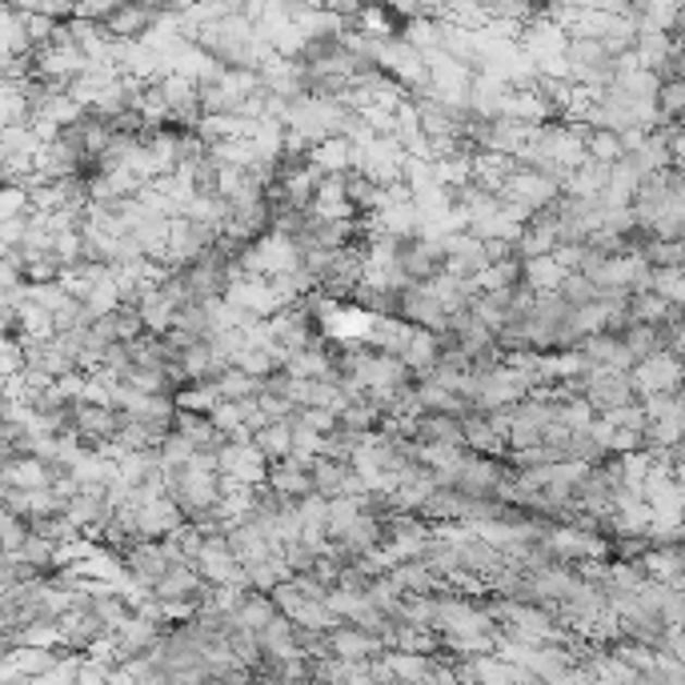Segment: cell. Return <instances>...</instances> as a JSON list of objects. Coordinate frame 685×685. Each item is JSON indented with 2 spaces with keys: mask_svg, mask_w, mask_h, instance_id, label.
<instances>
[{
  "mask_svg": "<svg viewBox=\"0 0 685 685\" xmlns=\"http://www.w3.org/2000/svg\"><path fill=\"white\" fill-rule=\"evenodd\" d=\"M558 293H561L565 301H570L574 309H582V305H589V301H598V297H601V285L594 281V277H586V273H577V269H570V273H565V281L558 285Z\"/></svg>",
  "mask_w": 685,
  "mask_h": 685,
  "instance_id": "obj_27",
  "label": "cell"
},
{
  "mask_svg": "<svg viewBox=\"0 0 685 685\" xmlns=\"http://www.w3.org/2000/svg\"><path fill=\"white\" fill-rule=\"evenodd\" d=\"M329 646H333L337 658H350V661H369L377 658V653H386V641L377 634H369L365 625L357 622H341L329 629Z\"/></svg>",
  "mask_w": 685,
  "mask_h": 685,
  "instance_id": "obj_9",
  "label": "cell"
},
{
  "mask_svg": "<svg viewBox=\"0 0 685 685\" xmlns=\"http://www.w3.org/2000/svg\"><path fill=\"white\" fill-rule=\"evenodd\" d=\"M658 112L665 117V121H682L685 117V81L682 76H661L658 85Z\"/></svg>",
  "mask_w": 685,
  "mask_h": 685,
  "instance_id": "obj_25",
  "label": "cell"
},
{
  "mask_svg": "<svg viewBox=\"0 0 685 685\" xmlns=\"http://www.w3.org/2000/svg\"><path fill=\"white\" fill-rule=\"evenodd\" d=\"M565 265L553 257V253H546V257H529L525 261V285H534L537 293H546V289H558L561 281H565Z\"/></svg>",
  "mask_w": 685,
  "mask_h": 685,
  "instance_id": "obj_21",
  "label": "cell"
},
{
  "mask_svg": "<svg viewBox=\"0 0 685 685\" xmlns=\"http://www.w3.org/2000/svg\"><path fill=\"white\" fill-rule=\"evenodd\" d=\"M121 561H125V570L140 586V594H149V589L173 570V558H169L164 541H152V537H145V541H137V546H129L125 553H121Z\"/></svg>",
  "mask_w": 685,
  "mask_h": 685,
  "instance_id": "obj_7",
  "label": "cell"
},
{
  "mask_svg": "<svg viewBox=\"0 0 685 685\" xmlns=\"http://www.w3.org/2000/svg\"><path fill=\"white\" fill-rule=\"evenodd\" d=\"M261 389H265V377L245 374L241 365H229V369H224V377H221V381H217V393H221L224 401L261 397Z\"/></svg>",
  "mask_w": 685,
  "mask_h": 685,
  "instance_id": "obj_20",
  "label": "cell"
},
{
  "mask_svg": "<svg viewBox=\"0 0 685 685\" xmlns=\"http://www.w3.org/2000/svg\"><path fill=\"white\" fill-rule=\"evenodd\" d=\"M217 224L197 221V217H173V233H169V261L173 265H188L197 261L200 253L217 245Z\"/></svg>",
  "mask_w": 685,
  "mask_h": 685,
  "instance_id": "obj_8",
  "label": "cell"
},
{
  "mask_svg": "<svg viewBox=\"0 0 685 685\" xmlns=\"http://www.w3.org/2000/svg\"><path fill=\"white\" fill-rule=\"evenodd\" d=\"M401 317L409 325H421V329H445L449 325V309L445 301L437 297L433 281H409L401 289Z\"/></svg>",
  "mask_w": 685,
  "mask_h": 685,
  "instance_id": "obj_6",
  "label": "cell"
},
{
  "mask_svg": "<svg viewBox=\"0 0 685 685\" xmlns=\"http://www.w3.org/2000/svg\"><path fill=\"white\" fill-rule=\"evenodd\" d=\"M181 522H185V513H181V505H176L169 493H164V498L145 501V505H137V529H140V537H152V541H161V537L173 534Z\"/></svg>",
  "mask_w": 685,
  "mask_h": 685,
  "instance_id": "obj_12",
  "label": "cell"
},
{
  "mask_svg": "<svg viewBox=\"0 0 685 685\" xmlns=\"http://www.w3.org/2000/svg\"><path fill=\"white\" fill-rule=\"evenodd\" d=\"M629 309H634V321L661 325L665 317H670V297H661L658 289H641V293H634Z\"/></svg>",
  "mask_w": 685,
  "mask_h": 685,
  "instance_id": "obj_28",
  "label": "cell"
},
{
  "mask_svg": "<svg viewBox=\"0 0 685 685\" xmlns=\"http://www.w3.org/2000/svg\"><path fill=\"white\" fill-rule=\"evenodd\" d=\"M173 429L181 437H188L193 445H197V453H221L224 449V441L229 437L217 429V421H212V413H200V409H176V421H173Z\"/></svg>",
  "mask_w": 685,
  "mask_h": 685,
  "instance_id": "obj_11",
  "label": "cell"
},
{
  "mask_svg": "<svg viewBox=\"0 0 685 685\" xmlns=\"http://www.w3.org/2000/svg\"><path fill=\"white\" fill-rule=\"evenodd\" d=\"M0 529H4V549H21V546H25V537L33 534L25 517H21V513H13V510H4V522H0Z\"/></svg>",
  "mask_w": 685,
  "mask_h": 685,
  "instance_id": "obj_30",
  "label": "cell"
},
{
  "mask_svg": "<svg viewBox=\"0 0 685 685\" xmlns=\"http://www.w3.org/2000/svg\"><path fill=\"white\" fill-rule=\"evenodd\" d=\"M610 173H613V164H601V161H594V157H586V161L570 173L565 193H577V197H598L601 188L610 185Z\"/></svg>",
  "mask_w": 685,
  "mask_h": 685,
  "instance_id": "obj_18",
  "label": "cell"
},
{
  "mask_svg": "<svg viewBox=\"0 0 685 685\" xmlns=\"http://www.w3.org/2000/svg\"><path fill=\"white\" fill-rule=\"evenodd\" d=\"M193 565H197V574L205 577L209 586H229V582L249 586V574H245V565H241L237 549H233L229 537H205V546H200V553H197Z\"/></svg>",
  "mask_w": 685,
  "mask_h": 685,
  "instance_id": "obj_3",
  "label": "cell"
},
{
  "mask_svg": "<svg viewBox=\"0 0 685 685\" xmlns=\"http://www.w3.org/2000/svg\"><path fill=\"white\" fill-rule=\"evenodd\" d=\"M33 205H28V188L21 185H4V197H0V221L4 217H21V212H28Z\"/></svg>",
  "mask_w": 685,
  "mask_h": 685,
  "instance_id": "obj_31",
  "label": "cell"
},
{
  "mask_svg": "<svg viewBox=\"0 0 685 685\" xmlns=\"http://www.w3.org/2000/svg\"><path fill=\"white\" fill-rule=\"evenodd\" d=\"M433 173H437V181H441L445 188L469 185V181H474V157H465V152L441 157V161H433Z\"/></svg>",
  "mask_w": 685,
  "mask_h": 685,
  "instance_id": "obj_26",
  "label": "cell"
},
{
  "mask_svg": "<svg viewBox=\"0 0 685 685\" xmlns=\"http://www.w3.org/2000/svg\"><path fill=\"white\" fill-rule=\"evenodd\" d=\"M586 157H594V161H601V164L622 161V157H625L622 133H617V129H594V125H589V133H586Z\"/></svg>",
  "mask_w": 685,
  "mask_h": 685,
  "instance_id": "obj_23",
  "label": "cell"
},
{
  "mask_svg": "<svg viewBox=\"0 0 685 685\" xmlns=\"http://www.w3.org/2000/svg\"><path fill=\"white\" fill-rule=\"evenodd\" d=\"M33 217H37V212L28 209V212H21V217H4V221H0V241H4V249H16V245L28 237Z\"/></svg>",
  "mask_w": 685,
  "mask_h": 685,
  "instance_id": "obj_29",
  "label": "cell"
},
{
  "mask_svg": "<svg viewBox=\"0 0 685 685\" xmlns=\"http://www.w3.org/2000/svg\"><path fill=\"white\" fill-rule=\"evenodd\" d=\"M582 397L598 413H613L629 405V401H637V386L625 369H594L586 377V386H582Z\"/></svg>",
  "mask_w": 685,
  "mask_h": 685,
  "instance_id": "obj_4",
  "label": "cell"
},
{
  "mask_svg": "<svg viewBox=\"0 0 685 685\" xmlns=\"http://www.w3.org/2000/svg\"><path fill=\"white\" fill-rule=\"evenodd\" d=\"M577 350L586 353L598 369H625V374H629V369L637 365L634 350L625 345V333H613V329H606V333H589Z\"/></svg>",
  "mask_w": 685,
  "mask_h": 685,
  "instance_id": "obj_10",
  "label": "cell"
},
{
  "mask_svg": "<svg viewBox=\"0 0 685 685\" xmlns=\"http://www.w3.org/2000/svg\"><path fill=\"white\" fill-rule=\"evenodd\" d=\"M157 21H161V13H152V9H145V4L125 0L105 25H109L112 37H149L152 28H157Z\"/></svg>",
  "mask_w": 685,
  "mask_h": 685,
  "instance_id": "obj_15",
  "label": "cell"
},
{
  "mask_svg": "<svg viewBox=\"0 0 685 685\" xmlns=\"http://www.w3.org/2000/svg\"><path fill=\"white\" fill-rule=\"evenodd\" d=\"M140 317H145V329H149V333H164V329L176 321V305L152 285L149 293H145V301H140Z\"/></svg>",
  "mask_w": 685,
  "mask_h": 685,
  "instance_id": "obj_22",
  "label": "cell"
},
{
  "mask_svg": "<svg viewBox=\"0 0 685 685\" xmlns=\"http://www.w3.org/2000/svg\"><path fill=\"white\" fill-rule=\"evenodd\" d=\"M389 665L397 673V682H437L433 653H417V649H386Z\"/></svg>",
  "mask_w": 685,
  "mask_h": 685,
  "instance_id": "obj_16",
  "label": "cell"
},
{
  "mask_svg": "<svg viewBox=\"0 0 685 685\" xmlns=\"http://www.w3.org/2000/svg\"><path fill=\"white\" fill-rule=\"evenodd\" d=\"M133 4H145V9H152V13H185L181 0H133Z\"/></svg>",
  "mask_w": 685,
  "mask_h": 685,
  "instance_id": "obj_33",
  "label": "cell"
},
{
  "mask_svg": "<svg viewBox=\"0 0 685 685\" xmlns=\"http://www.w3.org/2000/svg\"><path fill=\"white\" fill-rule=\"evenodd\" d=\"M625 345L634 350V357H649V353L665 350V333H661V325H649V321H634L625 329Z\"/></svg>",
  "mask_w": 685,
  "mask_h": 685,
  "instance_id": "obj_24",
  "label": "cell"
},
{
  "mask_svg": "<svg viewBox=\"0 0 685 685\" xmlns=\"http://www.w3.org/2000/svg\"><path fill=\"white\" fill-rule=\"evenodd\" d=\"M277 613H281V606L273 601V594H269V589H249V594L241 598V606H237V622L245 625V629H253V634H261V629L273 622Z\"/></svg>",
  "mask_w": 685,
  "mask_h": 685,
  "instance_id": "obj_17",
  "label": "cell"
},
{
  "mask_svg": "<svg viewBox=\"0 0 685 685\" xmlns=\"http://www.w3.org/2000/svg\"><path fill=\"white\" fill-rule=\"evenodd\" d=\"M253 445L261 449L269 462H277V457H289V453H293V421L261 425V429L253 433Z\"/></svg>",
  "mask_w": 685,
  "mask_h": 685,
  "instance_id": "obj_19",
  "label": "cell"
},
{
  "mask_svg": "<svg viewBox=\"0 0 685 685\" xmlns=\"http://www.w3.org/2000/svg\"><path fill=\"white\" fill-rule=\"evenodd\" d=\"M217 469H221L229 481H241V486H265L269 481V457L253 441H224V449L217 453Z\"/></svg>",
  "mask_w": 685,
  "mask_h": 685,
  "instance_id": "obj_5",
  "label": "cell"
},
{
  "mask_svg": "<svg viewBox=\"0 0 685 685\" xmlns=\"http://www.w3.org/2000/svg\"><path fill=\"white\" fill-rule=\"evenodd\" d=\"M393 257H397V265L405 269L409 281H437V277L445 273V261H449L445 245L433 237H425V233H405V237H397Z\"/></svg>",
  "mask_w": 685,
  "mask_h": 685,
  "instance_id": "obj_1",
  "label": "cell"
},
{
  "mask_svg": "<svg viewBox=\"0 0 685 685\" xmlns=\"http://www.w3.org/2000/svg\"><path fill=\"white\" fill-rule=\"evenodd\" d=\"M401 357H405V365H409L413 374H417V381H425V377L437 369V362H441V333H437V329H421V325H417Z\"/></svg>",
  "mask_w": 685,
  "mask_h": 685,
  "instance_id": "obj_13",
  "label": "cell"
},
{
  "mask_svg": "<svg viewBox=\"0 0 685 685\" xmlns=\"http://www.w3.org/2000/svg\"><path fill=\"white\" fill-rule=\"evenodd\" d=\"M637 386V397H649V393H677L685 389V357H677L673 350H658L641 357V362L629 369Z\"/></svg>",
  "mask_w": 685,
  "mask_h": 685,
  "instance_id": "obj_2",
  "label": "cell"
},
{
  "mask_svg": "<svg viewBox=\"0 0 685 685\" xmlns=\"http://www.w3.org/2000/svg\"><path fill=\"white\" fill-rule=\"evenodd\" d=\"M413 329H417V325H409L405 317H374V321H369V329H365L362 341H369L374 350L405 353V345H409Z\"/></svg>",
  "mask_w": 685,
  "mask_h": 685,
  "instance_id": "obj_14",
  "label": "cell"
},
{
  "mask_svg": "<svg viewBox=\"0 0 685 685\" xmlns=\"http://www.w3.org/2000/svg\"><path fill=\"white\" fill-rule=\"evenodd\" d=\"M121 4H125V0H81V4H76V13L93 16V21H109V16L117 13Z\"/></svg>",
  "mask_w": 685,
  "mask_h": 685,
  "instance_id": "obj_32",
  "label": "cell"
}]
</instances>
